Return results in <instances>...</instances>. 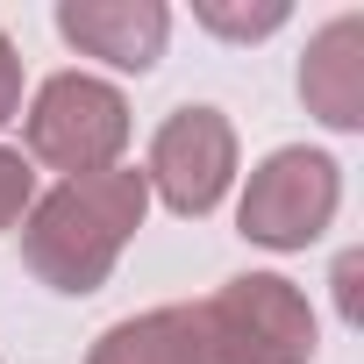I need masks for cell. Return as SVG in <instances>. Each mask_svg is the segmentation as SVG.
<instances>
[{
    "mask_svg": "<svg viewBox=\"0 0 364 364\" xmlns=\"http://www.w3.org/2000/svg\"><path fill=\"white\" fill-rule=\"evenodd\" d=\"M150 208V186L143 171H93V178H65L58 193H43L22 222V264L50 286V293H93L122 243L136 236Z\"/></svg>",
    "mask_w": 364,
    "mask_h": 364,
    "instance_id": "obj_1",
    "label": "cell"
},
{
    "mask_svg": "<svg viewBox=\"0 0 364 364\" xmlns=\"http://www.w3.org/2000/svg\"><path fill=\"white\" fill-rule=\"evenodd\" d=\"M229 171H236V129H229V114L222 107H178L150 136L143 186L171 215H208L229 193Z\"/></svg>",
    "mask_w": 364,
    "mask_h": 364,
    "instance_id": "obj_5",
    "label": "cell"
},
{
    "mask_svg": "<svg viewBox=\"0 0 364 364\" xmlns=\"http://www.w3.org/2000/svg\"><path fill=\"white\" fill-rule=\"evenodd\" d=\"M193 314H200V336H208L215 364H307L314 357V307L279 272L229 279Z\"/></svg>",
    "mask_w": 364,
    "mask_h": 364,
    "instance_id": "obj_2",
    "label": "cell"
},
{
    "mask_svg": "<svg viewBox=\"0 0 364 364\" xmlns=\"http://www.w3.org/2000/svg\"><path fill=\"white\" fill-rule=\"evenodd\" d=\"M336 200H343L336 157H321V150H272L250 171V186H243V236L264 243V250H307L336 222Z\"/></svg>",
    "mask_w": 364,
    "mask_h": 364,
    "instance_id": "obj_4",
    "label": "cell"
},
{
    "mask_svg": "<svg viewBox=\"0 0 364 364\" xmlns=\"http://www.w3.org/2000/svg\"><path fill=\"white\" fill-rule=\"evenodd\" d=\"M29 200H36V171H29L15 150H0V229H15Z\"/></svg>",
    "mask_w": 364,
    "mask_h": 364,
    "instance_id": "obj_9",
    "label": "cell"
},
{
    "mask_svg": "<svg viewBox=\"0 0 364 364\" xmlns=\"http://www.w3.org/2000/svg\"><path fill=\"white\" fill-rule=\"evenodd\" d=\"M86 364H215V357H208V336H200L193 307H157V314L114 321L93 343Z\"/></svg>",
    "mask_w": 364,
    "mask_h": 364,
    "instance_id": "obj_8",
    "label": "cell"
},
{
    "mask_svg": "<svg viewBox=\"0 0 364 364\" xmlns=\"http://www.w3.org/2000/svg\"><path fill=\"white\" fill-rule=\"evenodd\" d=\"M200 22L222 29V36H264V29L286 22V8H279V0H272V8H250V15H236V8H200Z\"/></svg>",
    "mask_w": 364,
    "mask_h": 364,
    "instance_id": "obj_10",
    "label": "cell"
},
{
    "mask_svg": "<svg viewBox=\"0 0 364 364\" xmlns=\"http://www.w3.org/2000/svg\"><path fill=\"white\" fill-rule=\"evenodd\" d=\"M58 29H65L86 58H107L114 72H150L157 50H164L171 15L157 8V0H65V8H58Z\"/></svg>",
    "mask_w": 364,
    "mask_h": 364,
    "instance_id": "obj_6",
    "label": "cell"
},
{
    "mask_svg": "<svg viewBox=\"0 0 364 364\" xmlns=\"http://www.w3.org/2000/svg\"><path fill=\"white\" fill-rule=\"evenodd\" d=\"M300 100L328 122V129H364V22L336 15L300 65Z\"/></svg>",
    "mask_w": 364,
    "mask_h": 364,
    "instance_id": "obj_7",
    "label": "cell"
},
{
    "mask_svg": "<svg viewBox=\"0 0 364 364\" xmlns=\"http://www.w3.org/2000/svg\"><path fill=\"white\" fill-rule=\"evenodd\" d=\"M22 136H29L36 164H50L65 178H93V171H114V157L129 150V100L107 79L58 72V79H43Z\"/></svg>",
    "mask_w": 364,
    "mask_h": 364,
    "instance_id": "obj_3",
    "label": "cell"
},
{
    "mask_svg": "<svg viewBox=\"0 0 364 364\" xmlns=\"http://www.w3.org/2000/svg\"><path fill=\"white\" fill-rule=\"evenodd\" d=\"M15 114H22V58L0 36V122H15Z\"/></svg>",
    "mask_w": 364,
    "mask_h": 364,
    "instance_id": "obj_11",
    "label": "cell"
}]
</instances>
